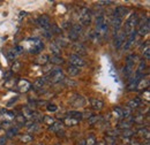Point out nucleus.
<instances>
[{"mask_svg":"<svg viewBox=\"0 0 150 145\" xmlns=\"http://www.w3.org/2000/svg\"><path fill=\"white\" fill-rule=\"evenodd\" d=\"M126 39H127V36L124 31L115 32L114 34V46H115V49H120L124 45V43L126 42Z\"/></svg>","mask_w":150,"mask_h":145,"instance_id":"39448f33","label":"nucleus"},{"mask_svg":"<svg viewBox=\"0 0 150 145\" xmlns=\"http://www.w3.org/2000/svg\"><path fill=\"white\" fill-rule=\"evenodd\" d=\"M38 129H39V127H38L37 123H31L30 126H28V130H29V131L36 132V131H38Z\"/></svg>","mask_w":150,"mask_h":145,"instance_id":"37998d69","label":"nucleus"},{"mask_svg":"<svg viewBox=\"0 0 150 145\" xmlns=\"http://www.w3.org/2000/svg\"><path fill=\"white\" fill-rule=\"evenodd\" d=\"M98 4H99V5H103V6H106V5L109 6V5L113 4V1H99ZM98 4H97V5H98Z\"/></svg>","mask_w":150,"mask_h":145,"instance_id":"3c124183","label":"nucleus"},{"mask_svg":"<svg viewBox=\"0 0 150 145\" xmlns=\"http://www.w3.org/2000/svg\"><path fill=\"white\" fill-rule=\"evenodd\" d=\"M104 143L106 145H118V141L115 137H111V136H105Z\"/></svg>","mask_w":150,"mask_h":145,"instance_id":"cd10ccee","label":"nucleus"},{"mask_svg":"<svg viewBox=\"0 0 150 145\" xmlns=\"http://www.w3.org/2000/svg\"><path fill=\"white\" fill-rule=\"evenodd\" d=\"M30 88H31V84L28 81H25V80H19V82H18V90L20 92H27Z\"/></svg>","mask_w":150,"mask_h":145,"instance_id":"f8f14e48","label":"nucleus"},{"mask_svg":"<svg viewBox=\"0 0 150 145\" xmlns=\"http://www.w3.org/2000/svg\"><path fill=\"white\" fill-rule=\"evenodd\" d=\"M121 112H122V118L124 119H129L132 116V109H129L128 107H126V108H121Z\"/></svg>","mask_w":150,"mask_h":145,"instance_id":"c9c22d12","label":"nucleus"},{"mask_svg":"<svg viewBox=\"0 0 150 145\" xmlns=\"http://www.w3.org/2000/svg\"><path fill=\"white\" fill-rule=\"evenodd\" d=\"M46 108H47V111H49V112H56L57 109H58V107H57L56 105H53V104H49Z\"/></svg>","mask_w":150,"mask_h":145,"instance_id":"de8ad7c7","label":"nucleus"},{"mask_svg":"<svg viewBox=\"0 0 150 145\" xmlns=\"http://www.w3.org/2000/svg\"><path fill=\"white\" fill-rule=\"evenodd\" d=\"M45 83H46L45 78H44V77H40V78L36 80V82L34 83V88H35V89H42V88L45 85Z\"/></svg>","mask_w":150,"mask_h":145,"instance_id":"393cba45","label":"nucleus"},{"mask_svg":"<svg viewBox=\"0 0 150 145\" xmlns=\"http://www.w3.org/2000/svg\"><path fill=\"white\" fill-rule=\"evenodd\" d=\"M141 78H143V77H140V76H136V75H135V77L131 78V80H129V83H128V85H127V90L128 91H135L136 90L137 83H139V81H140Z\"/></svg>","mask_w":150,"mask_h":145,"instance_id":"4468645a","label":"nucleus"},{"mask_svg":"<svg viewBox=\"0 0 150 145\" xmlns=\"http://www.w3.org/2000/svg\"><path fill=\"white\" fill-rule=\"evenodd\" d=\"M36 145H43V144H40V143H38V144H36Z\"/></svg>","mask_w":150,"mask_h":145,"instance_id":"13d9d810","label":"nucleus"},{"mask_svg":"<svg viewBox=\"0 0 150 145\" xmlns=\"http://www.w3.org/2000/svg\"><path fill=\"white\" fill-rule=\"evenodd\" d=\"M67 116L74 119L77 122L82 120V113L81 112H77V111H69V112H67Z\"/></svg>","mask_w":150,"mask_h":145,"instance_id":"a211bd4d","label":"nucleus"},{"mask_svg":"<svg viewBox=\"0 0 150 145\" xmlns=\"http://www.w3.org/2000/svg\"><path fill=\"white\" fill-rule=\"evenodd\" d=\"M5 141H6V137H1L0 138V145H5Z\"/></svg>","mask_w":150,"mask_h":145,"instance_id":"864d4df0","label":"nucleus"},{"mask_svg":"<svg viewBox=\"0 0 150 145\" xmlns=\"http://www.w3.org/2000/svg\"><path fill=\"white\" fill-rule=\"evenodd\" d=\"M20 68H21V63L18 62V61H15V63H14L13 67H12L13 72H18V70H20Z\"/></svg>","mask_w":150,"mask_h":145,"instance_id":"a18cd8bd","label":"nucleus"},{"mask_svg":"<svg viewBox=\"0 0 150 145\" xmlns=\"http://www.w3.org/2000/svg\"><path fill=\"white\" fill-rule=\"evenodd\" d=\"M134 131L132 130V129H127V130H121L120 131V136H122L124 138H131L134 136Z\"/></svg>","mask_w":150,"mask_h":145,"instance_id":"bb28decb","label":"nucleus"},{"mask_svg":"<svg viewBox=\"0 0 150 145\" xmlns=\"http://www.w3.org/2000/svg\"><path fill=\"white\" fill-rule=\"evenodd\" d=\"M62 125H66V126L71 127V126H75V125H77V121L74 120V119H72V118L66 116V118L64 119V123H62Z\"/></svg>","mask_w":150,"mask_h":145,"instance_id":"7c9ffc66","label":"nucleus"},{"mask_svg":"<svg viewBox=\"0 0 150 145\" xmlns=\"http://www.w3.org/2000/svg\"><path fill=\"white\" fill-rule=\"evenodd\" d=\"M71 29H72V30H74L76 34L81 35V34H82V30H83V27H81L80 24H73V25L71 27Z\"/></svg>","mask_w":150,"mask_h":145,"instance_id":"ea45409f","label":"nucleus"},{"mask_svg":"<svg viewBox=\"0 0 150 145\" xmlns=\"http://www.w3.org/2000/svg\"><path fill=\"white\" fill-rule=\"evenodd\" d=\"M90 104H91V107L95 111H100L104 107V101L100 100V99H90Z\"/></svg>","mask_w":150,"mask_h":145,"instance_id":"2eb2a0df","label":"nucleus"},{"mask_svg":"<svg viewBox=\"0 0 150 145\" xmlns=\"http://www.w3.org/2000/svg\"><path fill=\"white\" fill-rule=\"evenodd\" d=\"M14 52H15V54H21L22 52H23V47L22 46H16L15 47V50H14Z\"/></svg>","mask_w":150,"mask_h":145,"instance_id":"09e8293b","label":"nucleus"},{"mask_svg":"<svg viewBox=\"0 0 150 145\" xmlns=\"http://www.w3.org/2000/svg\"><path fill=\"white\" fill-rule=\"evenodd\" d=\"M81 72V69L80 68H77V67H74V66H68V68H67V74L71 76V77H75V76H77Z\"/></svg>","mask_w":150,"mask_h":145,"instance_id":"6ab92c4d","label":"nucleus"},{"mask_svg":"<svg viewBox=\"0 0 150 145\" xmlns=\"http://www.w3.org/2000/svg\"><path fill=\"white\" fill-rule=\"evenodd\" d=\"M91 116H93V113L89 112V111L82 113V119H89V118H91Z\"/></svg>","mask_w":150,"mask_h":145,"instance_id":"49530a36","label":"nucleus"},{"mask_svg":"<svg viewBox=\"0 0 150 145\" xmlns=\"http://www.w3.org/2000/svg\"><path fill=\"white\" fill-rule=\"evenodd\" d=\"M131 145H141V143L137 141H131Z\"/></svg>","mask_w":150,"mask_h":145,"instance_id":"5fc2aeb1","label":"nucleus"},{"mask_svg":"<svg viewBox=\"0 0 150 145\" xmlns=\"http://www.w3.org/2000/svg\"><path fill=\"white\" fill-rule=\"evenodd\" d=\"M106 136H111V137H118V136H120V130L119 129H117V128H114V129H109V130H106Z\"/></svg>","mask_w":150,"mask_h":145,"instance_id":"a878e982","label":"nucleus"},{"mask_svg":"<svg viewBox=\"0 0 150 145\" xmlns=\"http://www.w3.org/2000/svg\"><path fill=\"white\" fill-rule=\"evenodd\" d=\"M69 63H71V66H74V67H77V68H81V67H83L86 65L84 60L81 56H79L76 54L69 55Z\"/></svg>","mask_w":150,"mask_h":145,"instance_id":"0eeeda50","label":"nucleus"},{"mask_svg":"<svg viewBox=\"0 0 150 145\" xmlns=\"http://www.w3.org/2000/svg\"><path fill=\"white\" fill-rule=\"evenodd\" d=\"M104 21H105V18H104L103 15H99L98 18H96V29H98V28L104 23Z\"/></svg>","mask_w":150,"mask_h":145,"instance_id":"79ce46f5","label":"nucleus"},{"mask_svg":"<svg viewBox=\"0 0 150 145\" xmlns=\"http://www.w3.org/2000/svg\"><path fill=\"white\" fill-rule=\"evenodd\" d=\"M128 14V8L127 7H124V6H118L115 9H114V14L113 16L119 18H122L124 16H126Z\"/></svg>","mask_w":150,"mask_h":145,"instance_id":"9d476101","label":"nucleus"},{"mask_svg":"<svg viewBox=\"0 0 150 145\" xmlns=\"http://www.w3.org/2000/svg\"><path fill=\"white\" fill-rule=\"evenodd\" d=\"M62 82H64V84L67 85V87H76V85H77V83H76L75 81H73L72 78H66V77H65V80H64Z\"/></svg>","mask_w":150,"mask_h":145,"instance_id":"4c0bfd02","label":"nucleus"},{"mask_svg":"<svg viewBox=\"0 0 150 145\" xmlns=\"http://www.w3.org/2000/svg\"><path fill=\"white\" fill-rule=\"evenodd\" d=\"M137 21H139V18H137L136 14H132L131 16H129V18L126 21V23H125V30H124V32L126 34V36L131 35L133 31H135V28L137 25Z\"/></svg>","mask_w":150,"mask_h":145,"instance_id":"7ed1b4c3","label":"nucleus"},{"mask_svg":"<svg viewBox=\"0 0 150 145\" xmlns=\"http://www.w3.org/2000/svg\"><path fill=\"white\" fill-rule=\"evenodd\" d=\"M51 63H53V65H64L65 63V60L61 58V56H56V55H53L52 58H50V60H49Z\"/></svg>","mask_w":150,"mask_h":145,"instance_id":"5701e85b","label":"nucleus"},{"mask_svg":"<svg viewBox=\"0 0 150 145\" xmlns=\"http://www.w3.org/2000/svg\"><path fill=\"white\" fill-rule=\"evenodd\" d=\"M100 120H102V116H100V115H93L91 118H89V119H88L89 125H91V126L96 125V123H97V122H99Z\"/></svg>","mask_w":150,"mask_h":145,"instance_id":"473e14b6","label":"nucleus"},{"mask_svg":"<svg viewBox=\"0 0 150 145\" xmlns=\"http://www.w3.org/2000/svg\"><path fill=\"white\" fill-rule=\"evenodd\" d=\"M15 56H16V54H15L14 50H9V51L7 52V58H8L9 60H14V59H15Z\"/></svg>","mask_w":150,"mask_h":145,"instance_id":"c03bdc74","label":"nucleus"},{"mask_svg":"<svg viewBox=\"0 0 150 145\" xmlns=\"http://www.w3.org/2000/svg\"><path fill=\"white\" fill-rule=\"evenodd\" d=\"M111 24L113 27V30H114V34L119 31V29L121 28L122 25V18H115V16H112L111 18Z\"/></svg>","mask_w":150,"mask_h":145,"instance_id":"ddd939ff","label":"nucleus"},{"mask_svg":"<svg viewBox=\"0 0 150 145\" xmlns=\"http://www.w3.org/2000/svg\"><path fill=\"white\" fill-rule=\"evenodd\" d=\"M84 142H86V145H96V143H97L96 137H95V135H93V134L89 135Z\"/></svg>","mask_w":150,"mask_h":145,"instance_id":"72a5a7b5","label":"nucleus"},{"mask_svg":"<svg viewBox=\"0 0 150 145\" xmlns=\"http://www.w3.org/2000/svg\"><path fill=\"white\" fill-rule=\"evenodd\" d=\"M38 63H42V65H45V63H47L49 62V60H50V56L47 54H40L38 56L37 59Z\"/></svg>","mask_w":150,"mask_h":145,"instance_id":"2f4dec72","label":"nucleus"},{"mask_svg":"<svg viewBox=\"0 0 150 145\" xmlns=\"http://www.w3.org/2000/svg\"><path fill=\"white\" fill-rule=\"evenodd\" d=\"M137 134H139V135H140L142 138H144L146 141H149L150 135H149V128H148V127L139 129V130H137Z\"/></svg>","mask_w":150,"mask_h":145,"instance_id":"aec40b11","label":"nucleus"},{"mask_svg":"<svg viewBox=\"0 0 150 145\" xmlns=\"http://www.w3.org/2000/svg\"><path fill=\"white\" fill-rule=\"evenodd\" d=\"M143 58L146 60H149L150 59V49H149V42L147 43V46H146V50H143Z\"/></svg>","mask_w":150,"mask_h":145,"instance_id":"a19ab883","label":"nucleus"},{"mask_svg":"<svg viewBox=\"0 0 150 145\" xmlns=\"http://www.w3.org/2000/svg\"><path fill=\"white\" fill-rule=\"evenodd\" d=\"M54 44H56L59 49H64V47H67L69 43H68L65 38H57L56 42H54Z\"/></svg>","mask_w":150,"mask_h":145,"instance_id":"4be33fe9","label":"nucleus"},{"mask_svg":"<svg viewBox=\"0 0 150 145\" xmlns=\"http://www.w3.org/2000/svg\"><path fill=\"white\" fill-rule=\"evenodd\" d=\"M18 99H19V97H15V98H13L12 100H9V101H8L7 106H12V104H13V103H15V101H18Z\"/></svg>","mask_w":150,"mask_h":145,"instance_id":"603ef678","label":"nucleus"},{"mask_svg":"<svg viewBox=\"0 0 150 145\" xmlns=\"http://www.w3.org/2000/svg\"><path fill=\"white\" fill-rule=\"evenodd\" d=\"M68 37H69V39H71V40H74V42H76V40L79 39L80 35H79V34H76L74 30L69 29V31H68Z\"/></svg>","mask_w":150,"mask_h":145,"instance_id":"e433bc0d","label":"nucleus"},{"mask_svg":"<svg viewBox=\"0 0 150 145\" xmlns=\"http://www.w3.org/2000/svg\"><path fill=\"white\" fill-rule=\"evenodd\" d=\"M71 103H72V105L75 106V107H82V106L86 105V99H84V97L76 94V96H74L71 99Z\"/></svg>","mask_w":150,"mask_h":145,"instance_id":"1a4fd4ad","label":"nucleus"},{"mask_svg":"<svg viewBox=\"0 0 150 145\" xmlns=\"http://www.w3.org/2000/svg\"><path fill=\"white\" fill-rule=\"evenodd\" d=\"M113 114L117 119H121L122 118V112H121V107H114L113 108Z\"/></svg>","mask_w":150,"mask_h":145,"instance_id":"58836bf2","label":"nucleus"},{"mask_svg":"<svg viewBox=\"0 0 150 145\" xmlns=\"http://www.w3.org/2000/svg\"><path fill=\"white\" fill-rule=\"evenodd\" d=\"M91 11L87 7H83L81 8L80 11V16H79V20H80V25L81 27H88L90 23H91Z\"/></svg>","mask_w":150,"mask_h":145,"instance_id":"f03ea898","label":"nucleus"},{"mask_svg":"<svg viewBox=\"0 0 150 145\" xmlns=\"http://www.w3.org/2000/svg\"><path fill=\"white\" fill-rule=\"evenodd\" d=\"M150 31V21L148 20L143 25H141V27H139V30H136V32H137V35H140V36H147L148 34H149Z\"/></svg>","mask_w":150,"mask_h":145,"instance_id":"9b49d317","label":"nucleus"},{"mask_svg":"<svg viewBox=\"0 0 150 145\" xmlns=\"http://www.w3.org/2000/svg\"><path fill=\"white\" fill-rule=\"evenodd\" d=\"M18 132H19V128L18 127L11 128V129L7 130V132H6V137H7V138H12V137H14Z\"/></svg>","mask_w":150,"mask_h":145,"instance_id":"b1692460","label":"nucleus"},{"mask_svg":"<svg viewBox=\"0 0 150 145\" xmlns=\"http://www.w3.org/2000/svg\"><path fill=\"white\" fill-rule=\"evenodd\" d=\"M43 34H44V36L46 37V38H52V36H53V34L50 31V29L49 30H45Z\"/></svg>","mask_w":150,"mask_h":145,"instance_id":"8fccbe9b","label":"nucleus"},{"mask_svg":"<svg viewBox=\"0 0 150 145\" xmlns=\"http://www.w3.org/2000/svg\"><path fill=\"white\" fill-rule=\"evenodd\" d=\"M133 126V122L129 120H124V121H120L118 123V129L119 130H127V129H131Z\"/></svg>","mask_w":150,"mask_h":145,"instance_id":"f3484780","label":"nucleus"},{"mask_svg":"<svg viewBox=\"0 0 150 145\" xmlns=\"http://www.w3.org/2000/svg\"><path fill=\"white\" fill-rule=\"evenodd\" d=\"M15 121H16V123H18L19 126H24L27 119H25L23 115H16V116H15Z\"/></svg>","mask_w":150,"mask_h":145,"instance_id":"f704fd0d","label":"nucleus"},{"mask_svg":"<svg viewBox=\"0 0 150 145\" xmlns=\"http://www.w3.org/2000/svg\"><path fill=\"white\" fill-rule=\"evenodd\" d=\"M20 139H21V142H23V143H30V142L34 141V137H33L30 134H24V135H22V136L20 137Z\"/></svg>","mask_w":150,"mask_h":145,"instance_id":"c756f323","label":"nucleus"},{"mask_svg":"<svg viewBox=\"0 0 150 145\" xmlns=\"http://www.w3.org/2000/svg\"><path fill=\"white\" fill-rule=\"evenodd\" d=\"M50 50H51V52L53 53V55H56V56H59L60 53H61V49H59L54 43H51V45H50Z\"/></svg>","mask_w":150,"mask_h":145,"instance_id":"c85d7f7f","label":"nucleus"},{"mask_svg":"<svg viewBox=\"0 0 150 145\" xmlns=\"http://www.w3.org/2000/svg\"><path fill=\"white\" fill-rule=\"evenodd\" d=\"M62 122H53L50 127H49V130L52 131V132H60V130L62 129Z\"/></svg>","mask_w":150,"mask_h":145,"instance_id":"412c9836","label":"nucleus"},{"mask_svg":"<svg viewBox=\"0 0 150 145\" xmlns=\"http://www.w3.org/2000/svg\"><path fill=\"white\" fill-rule=\"evenodd\" d=\"M72 47H73V51L76 52V55H79V56L87 54V47L80 42H75Z\"/></svg>","mask_w":150,"mask_h":145,"instance_id":"6e6552de","label":"nucleus"},{"mask_svg":"<svg viewBox=\"0 0 150 145\" xmlns=\"http://www.w3.org/2000/svg\"><path fill=\"white\" fill-rule=\"evenodd\" d=\"M44 78H45L46 82L56 84V83H60V82H62L65 80V74L60 68H57V69L51 70L46 76H44Z\"/></svg>","mask_w":150,"mask_h":145,"instance_id":"f257e3e1","label":"nucleus"},{"mask_svg":"<svg viewBox=\"0 0 150 145\" xmlns=\"http://www.w3.org/2000/svg\"><path fill=\"white\" fill-rule=\"evenodd\" d=\"M141 105H142V100L140 98H134V99H132L127 103V107L129 109H136Z\"/></svg>","mask_w":150,"mask_h":145,"instance_id":"dca6fc26","label":"nucleus"},{"mask_svg":"<svg viewBox=\"0 0 150 145\" xmlns=\"http://www.w3.org/2000/svg\"><path fill=\"white\" fill-rule=\"evenodd\" d=\"M79 145H86V142H84V141H81V142H80V144Z\"/></svg>","mask_w":150,"mask_h":145,"instance_id":"4d7b16f0","label":"nucleus"},{"mask_svg":"<svg viewBox=\"0 0 150 145\" xmlns=\"http://www.w3.org/2000/svg\"><path fill=\"white\" fill-rule=\"evenodd\" d=\"M139 56L136 54H131L127 56L126 59V67H125V75L127 77H131L133 72H134V66H135V62L137 61Z\"/></svg>","mask_w":150,"mask_h":145,"instance_id":"20e7f679","label":"nucleus"},{"mask_svg":"<svg viewBox=\"0 0 150 145\" xmlns=\"http://www.w3.org/2000/svg\"><path fill=\"white\" fill-rule=\"evenodd\" d=\"M37 23L39 27H42L44 30H49L51 28V20L47 15L43 14L37 18Z\"/></svg>","mask_w":150,"mask_h":145,"instance_id":"423d86ee","label":"nucleus"},{"mask_svg":"<svg viewBox=\"0 0 150 145\" xmlns=\"http://www.w3.org/2000/svg\"><path fill=\"white\" fill-rule=\"evenodd\" d=\"M96 145H106L104 143V141H100V142H98V143H96Z\"/></svg>","mask_w":150,"mask_h":145,"instance_id":"6e6d98bb","label":"nucleus"}]
</instances>
